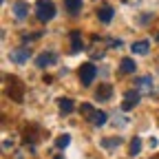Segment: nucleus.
I'll return each mask as SVG.
<instances>
[{"label":"nucleus","mask_w":159,"mask_h":159,"mask_svg":"<svg viewBox=\"0 0 159 159\" xmlns=\"http://www.w3.org/2000/svg\"><path fill=\"white\" fill-rule=\"evenodd\" d=\"M5 82H7V95H9V99L16 102V104H22L25 102V91H27L25 82L18 75H5Z\"/></svg>","instance_id":"1"},{"label":"nucleus","mask_w":159,"mask_h":159,"mask_svg":"<svg viewBox=\"0 0 159 159\" xmlns=\"http://www.w3.org/2000/svg\"><path fill=\"white\" fill-rule=\"evenodd\" d=\"M35 16L40 22H49V20L55 16V5L51 0H38L35 2Z\"/></svg>","instance_id":"2"},{"label":"nucleus","mask_w":159,"mask_h":159,"mask_svg":"<svg viewBox=\"0 0 159 159\" xmlns=\"http://www.w3.org/2000/svg\"><path fill=\"white\" fill-rule=\"evenodd\" d=\"M80 82H82V86H91V82L95 80V75H97V69H95V64H91V62H86V64H82L80 66Z\"/></svg>","instance_id":"3"},{"label":"nucleus","mask_w":159,"mask_h":159,"mask_svg":"<svg viewBox=\"0 0 159 159\" xmlns=\"http://www.w3.org/2000/svg\"><path fill=\"white\" fill-rule=\"evenodd\" d=\"M40 135H42V130H40L35 124H29V126H25V130H22L25 144H35L38 139H40Z\"/></svg>","instance_id":"4"},{"label":"nucleus","mask_w":159,"mask_h":159,"mask_svg":"<svg viewBox=\"0 0 159 159\" xmlns=\"http://www.w3.org/2000/svg\"><path fill=\"white\" fill-rule=\"evenodd\" d=\"M57 60V55L53 53V51H44V53H40L38 57H35V64L40 66V69H47V66H51L53 62Z\"/></svg>","instance_id":"5"},{"label":"nucleus","mask_w":159,"mask_h":159,"mask_svg":"<svg viewBox=\"0 0 159 159\" xmlns=\"http://www.w3.org/2000/svg\"><path fill=\"white\" fill-rule=\"evenodd\" d=\"M137 104H139V91H128V93L124 95L122 108H124V111H130V108H135Z\"/></svg>","instance_id":"6"},{"label":"nucleus","mask_w":159,"mask_h":159,"mask_svg":"<svg viewBox=\"0 0 159 159\" xmlns=\"http://www.w3.org/2000/svg\"><path fill=\"white\" fill-rule=\"evenodd\" d=\"M29 55H31V51H29V47H20V49H16V51H11V62H18V64H22V62H27L29 60Z\"/></svg>","instance_id":"7"},{"label":"nucleus","mask_w":159,"mask_h":159,"mask_svg":"<svg viewBox=\"0 0 159 159\" xmlns=\"http://www.w3.org/2000/svg\"><path fill=\"white\" fill-rule=\"evenodd\" d=\"M111 97H113V86L111 84H99V89L95 91V99H99V102H108Z\"/></svg>","instance_id":"8"},{"label":"nucleus","mask_w":159,"mask_h":159,"mask_svg":"<svg viewBox=\"0 0 159 159\" xmlns=\"http://www.w3.org/2000/svg\"><path fill=\"white\" fill-rule=\"evenodd\" d=\"M82 51V33L80 31H71V53Z\"/></svg>","instance_id":"9"},{"label":"nucleus","mask_w":159,"mask_h":159,"mask_svg":"<svg viewBox=\"0 0 159 159\" xmlns=\"http://www.w3.org/2000/svg\"><path fill=\"white\" fill-rule=\"evenodd\" d=\"M97 18L102 20V22H111V20H113V9H111L108 5L97 7Z\"/></svg>","instance_id":"10"},{"label":"nucleus","mask_w":159,"mask_h":159,"mask_svg":"<svg viewBox=\"0 0 159 159\" xmlns=\"http://www.w3.org/2000/svg\"><path fill=\"white\" fill-rule=\"evenodd\" d=\"M135 69H137V64H135L133 57H124L122 62H119V71L122 73H135Z\"/></svg>","instance_id":"11"},{"label":"nucleus","mask_w":159,"mask_h":159,"mask_svg":"<svg viewBox=\"0 0 159 159\" xmlns=\"http://www.w3.org/2000/svg\"><path fill=\"white\" fill-rule=\"evenodd\" d=\"M64 5H66V11L71 16H77L82 11V0H64Z\"/></svg>","instance_id":"12"},{"label":"nucleus","mask_w":159,"mask_h":159,"mask_svg":"<svg viewBox=\"0 0 159 159\" xmlns=\"http://www.w3.org/2000/svg\"><path fill=\"white\" fill-rule=\"evenodd\" d=\"M91 124H95V126H104L106 124V113H102V111H95L93 113V117L89 119Z\"/></svg>","instance_id":"13"},{"label":"nucleus","mask_w":159,"mask_h":159,"mask_svg":"<svg viewBox=\"0 0 159 159\" xmlns=\"http://www.w3.org/2000/svg\"><path fill=\"white\" fill-rule=\"evenodd\" d=\"M57 106H60V111H62V113H71V111H73V102H71L69 97H60V99H57Z\"/></svg>","instance_id":"14"},{"label":"nucleus","mask_w":159,"mask_h":159,"mask_svg":"<svg viewBox=\"0 0 159 159\" xmlns=\"http://www.w3.org/2000/svg\"><path fill=\"white\" fill-rule=\"evenodd\" d=\"M133 53H139V55H146L148 53V42H146V40H142V42H135L133 47Z\"/></svg>","instance_id":"15"},{"label":"nucleus","mask_w":159,"mask_h":159,"mask_svg":"<svg viewBox=\"0 0 159 159\" xmlns=\"http://www.w3.org/2000/svg\"><path fill=\"white\" fill-rule=\"evenodd\" d=\"M139 150H142V139L139 137H133V142H130V157H135V155H139Z\"/></svg>","instance_id":"16"},{"label":"nucleus","mask_w":159,"mask_h":159,"mask_svg":"<svg viewBox=\"0 0 159 159\" xmlns=\"http://www.w3.org/2000/svg\"><path fill=\"white\" fill-rule=\"evenodd\" d=\"M13 9H16V18H18V20H22V18L27 16V2H16Z\"/></svg>","instance_id":"17"},{"label":"nucleus","mask_w":159,"mask_h":159,"mask_svg":"<svg viewBox=\"0 0 159 159\" xmlns=\"http://www.w3.org/2000/svg\"><path fill=\"white\" fill-rule=\"evenodd\" d=\"M139 89H142L144 93H150L152 91V82H150V77H142V80H139V84H137Z\"/></svg>","instance_id":"18"},{"label":"nucleus","mask_w":159,"mask_h":159,"mask_svg":"<svg viewBox=\"0 0 159 159\" xmlns=\"http://www.w3.org/2000/svg\"><path fill=\"white\" fill-rule=\"evenodd\" d=\"M69 144H71V137H69V135H62V137L55 139V146H57V148H66Z\"/></svg>","instance_id":"19"},{"label":"nucleus","mask_w":159,"mask_h":159,"mask_svg":"<svg viewBox=\"0 0 159 159\" xmlns=\"http://www.w3.org/2000/svg\"><path fill=\"white\" fill-rule=\"evenodd\" d=\"M119 142H122V139H106V142H104V146H115V144H119Z\"/></svg>","instance_id":"20"}]
</instances>
